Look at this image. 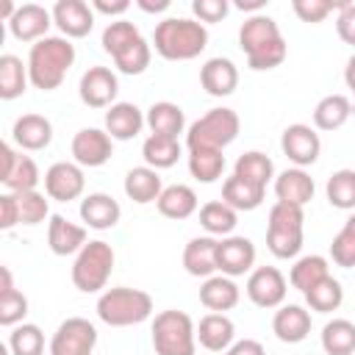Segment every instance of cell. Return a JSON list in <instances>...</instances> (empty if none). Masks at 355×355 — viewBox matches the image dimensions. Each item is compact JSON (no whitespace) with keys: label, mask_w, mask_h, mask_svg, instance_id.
Instances as JSON below:
<instances>
[{"label":"cell","mask_w":355,"mask_h":355,"mask_svg":"<svg viewBox=\"0 0 355 355\" xmlns=\"http://www.w3.org/2000/svg\"><path fill=\"white\" fill-rule=\"evenodd\" d=\"M191 11L197 17V22H222L230 11V3L227 0H194L191 3Z\"/></svg>","instance_id":"obj_50"},{"label":"cell","mask_w":355,"mask_h":355,"mask_svg":"<svg viewBox=\"0 0 355 355\" xmlns=\"http://www.w3.org/2000/svg\"><path fill=\"white\" fill-rule=\"evenodd\" d=\"M14 225H19V202L14 191H6L0 194V227L11 230Z\"/></svg>","instance_id":"obj_52"},{"label":"cell","mask_w":355,"mask_h":355,"mask_svg":"<svg viewBox=\"0 0 355 355\" xmlns=\"http://www.w3.org/2000/svg\"><path fill=\"white\" fill-rule=\"evenodd\" d=\"M94 347H97V327L83 316L64 319L50 338V355H92Z\"/></svg>","instance_id":"obj_9"},{"label":"cell","mask_w":355,"mask_h":355,"mask_svg":"<svg viewBox=\"0 0 355 355\" xmlns=\"http://www.w3.org/2000/svg\"><path fill=\"white\" fill-rule=\"evenodd\" d=\"M233 175H239V178H244V180H250V183L266 189V183L275 178V164H272V158H269L266 153L250 150V153H241V155L236 158Z\"/></svg>","instance_id":"obj_40"},{"label":"cell","mask_w":355,"mask_h":355,"mask_svg":"<svg viewBox=\"0 0 355 355\" xmlns=\"http://www.w3.org/2000/svg\"><path fill=\"white\" fill-rule=\"evenodd\" d=\"M327 202L341 211L355 208V169H336L324 183Z\"/></svg>","instance_id":"obj_43"},{"label":"cell","mask_w":355,"mask_h":355,"mask_svg":"<svg viewBox=\"0 0 355 355\" xmlns=\"http://www.w3.org/2000/svg\"><path fill=\"white\" fill-rule=\"evenodd\" d=\"M255 244L247 236H225L216 244V272L225 277H241L255 266Z\"/></svg>","instance_id":"obj_13"},{"label":"cell","mask_w":355,"mask_h":355,"mask_svg":"<svg viewBox=\"0 0 355 355\" xmlns=\"http://www.w3.org/2000/svg\"><path fill=\"white\" fill-rule=\"evenodd\" d=\"M86 189V178H83V166L72 164V161H55L47 172H44V191L50 200L58 202H69L78 200Z\"/></svg>","instance_id":"obj_15"},{"label":"cell","mask_w":355,"mask_h":355,"mask_svg":"<svg viewBox=\"0 0 355 355\" xmlns=\"http://www.w3.org/2000/svg\"><path fill=\"white\" fill-rule=\"evenodd\" d=\"M233 338H236V324L227 313H205L197 324V341L211 352L230 349Z\"/></svg>","instance_id":"obj_26"},{"label":"cell","mask_w":355,"mask_h":355,"mask_svg":"<svg viewBox=\"0 0 355 355\" xmlns=\"http://www.w3.org/2000/svg\"><path fill=\"white\" fill-rule=\"evenodd\" d=\"M305 302H308V308L316 311V313H333V311H338L341 302H344V288H341V283H338L333 275H327V277L319 280L311 291H305Z\"/></svg>","instance_id":"obj_42"},{"label":"cell","mask_w":355,"mask_h":355,"mask_svg":"<svg viewBox=\"0 0 355 355\" xmlns=\"http://www.w3.org/2000/svg\"><path fill=\"white\" fill-rule=\"evenodd\" d=\"M200 83L211 97H227L239 86V67L230 58H208L200 67Z\"/></svg>","instance_id":"obj_19"},{"label":"cell","mask_w":355,"mask_h":355,"mask_svg":"<svg viewBox=\"0 0 355 355\" xmlns=\"http://www.w3.org/2000/svg\"><path fill=\"white\" fill-rule=\"evenodd\" d=\"M47 244L55 255H78L86 247V227L53 214L47 225Z\"/></svg>","instance_id":"obj_24"},{"label":"cell","mask_w":355,"mask_h":355,"mask_svg":"<svg viewBox=\"0 0 355 355\" xmlns=\"http://www.w3.org/2000/svg\"><path fill=\"white\" fill-rule=\"evenodd\" d=\"M53 22L67 39H83L94 28V8L83 0H58L53 6Z\"/></svg>","instance_id":"obj_17"},{"label":"cell","mask_w":355,"mask_h":355,"mask_svg":"<svg viewBox=\"0 0 355 355\" xmlns=\"http://www.w3.org/2000/svg\"><path fill=\"white\" fill-rule=\"evenodd\" d=\"M136 6L147 14H158V11H166L169 8V0H136Z\"/></svg>","instance_id":"obj_56"},{"label":"cell","mask_w":355,"mask_h":355,"mask_svg":"<svg viewBox=\"0 0 355 355\" xmlns=\"http://www.w3.org/2000/svg\"><path fill=\"white\" fill-rule=\"evenodd\" d=\"M189 172L200 183L219 180L222 172H225V155H222V150H208V147L189 150Z\"/></svg>","instance_id":"obj_41"},{"label":"cell","mask_w":355,"mask_h":355,"mask_svg":"<svg viewBox=\"0 0 355 355\" xmlns=\"http://www.w3.org/2000/svg\"><path fill=\"white\" fill-rule=\"evenodd\" d=\"M0 277H3V283H0V324L17 327V324H22V319L28 313V297L19 288H14L8 266L0 269Z\"/></svg>","instance_id":"obj_32"},{"label":"cell","mask_w":355,"mask_h":355,"mask_svg":"<svg viewBox=\"0 0 355 355\" xmlns=\"http://www.w3.org/2000/svg\"><path fill=\"white\" fill-rule=\"evenodd\" d=\"M344 83L352 94V111H355V53L347 58V67H344Z\"/></svg>","instance_id":"obj_55"},{"label":"cell","mask_w":355,"mask_h":355,"mask_svg":"<svg viewBox=\"0 0 355 355\" xmlns=\"http://www.w3.org/2000/svg\"><path fill=\"white\" fill-rule=\"evenodd\" d=\"M330 275V266H327V258L324 255H302L294 261L291 272H288V283L297 288V291H311L319 280H324Z\"/></svg>","instance_id":"obj_38"},{"label":"cell","mask_w":355,"mask_h":355,"mask_svg":"<svg viewBox=\"0 0 355 355\" xmlns=\"http://www.w3.org/2000/svg\"><path fill=\"white\" fill-rule=\"evenodd\" d=\"M25 64L31 83L42 92H53L64 83L69 67L75 64V44L67 36H44L36 44H31Z\"/></svg>","instance_id":"obj_2"},{"label":"cell","mask_w":355,"mask_h":355,"mask_svg":"<svg viewBox=\"0 0 355 355\" xmlns=\"http://www.w3.org/2000/svg\"><path fill=\"white\" fill-rule=\"evenodd\" d=\"M241 130V119L233 108H211L208 114H202L197 122L189 125L186 130V147L197 150V147H208V150H225L230 141H236Z\"/></svg>","instance_id":"obj_8"},{"label":"cell","mask_w":355,"mask_h":355,"mask_svg":"<svg viewBox=\"0 0 355 355\" xmlns=\"http://www.w3.org/2000/svg\"><path fill=\"white\" fill-rule=\"evenodd\" d=\"M92 8L100 11V14H108V17H119V14H125L130 8V0H111V3L108 0H94Z\"/></svg>","instance_id":"obj_54"},{"label":"cell","mask_w":355,"mask_h":355,"mask_svg":"<svg viewBox=\"0 0 355 355\" xmlns=\"http://www.w3.org/2000/svg\"><path fill=\"white\" fill-rule=\"evenodd\" d=\"M313 178L300 169V166H291V169H283L277 178H275V194L280 202H291V205H300L305 208L311 200H313Z\"/></svg>","instance_id":"obj_23"},{"label":"cell","mask_w":355,"mask_h":355,"mask_svg":"<svg viewBox=\"0 0 355 355\" xmlns=\"http://www.w3.org/2000/svg\"><path fill=\"white\" fill-rule=\"evenodd\" d=\"M153 347L155 355H194L197 352V324L183 311H161L153 319Z\"/></svg>","instance_id":"obj_6"},{"label":"cell","mask_w":355,"mask_h":355,"mask_svg":"<svg viewBox=\"0 0 355 355\" xmlns=\"http://www.w3.org/2000/svg\"><path fill=\"white\" fill-rule=\"evenodd\" d=\"M263 194H266L263 186H255L239 175H230L222 183V202H227L233 211H255L263 202Z\"/></svg>","instance_id":"obj_33"},{"label":"cell","mask_w":355,"mask_h":355,"mask_svg":"<svg viewBox=\"0 0 355 355\" xmlns=\"http://www.w3.org/2000/svg\"><path fill=\"white\" fill-rule=\"evenodd\" d=\"M97 316L108 327L141 324V322H147L153 316V297L147 291L130 288V286L105 288L97 297Z\"/></svg>","instance_id":"obj_4"},{"label":"cell","mask_w":355,"mask_h":355,"mask_svg":"<svg viewBox=\"0 0 355 355\" xmlns=\"http://www.w3.org/2000/svg\"><path fill=\"white\" fill-rule=\"evenodd\" d=\"M352 97L347 94H327L313 108V128L316 130H338L352 116Z\"/></svg>","instance_id":"obj_31"},{"label":"cell","mask_w":355,"mask_h":355,"mask_svg":"<svg viewBox=\"0 0 355 355\" xmlns=\"http://www.w3.org/2000/svg\"><path fill=\"white\" fill-rule=\"evenodd\" d=\"M31 83V75H28V64H22V58L6 53L0 55V97L3 100H17L25 94Z\"/></svg>","instance_id":"obj_35"},{"label":"cell","mask_w":355,"mask_h":355,"mask_svg":"<svg viewBox=\"0 0 355 355\" xmlns=\"http://www.w3.org/2000/svg\"><path fill=\"white\" fill-rule=\"evenodd\" d=\"M150 58H153V44L141 36L133 44H128L122 53H116L114 55V64H116V69L122 75H141L150 67Z\"/></svg>","instance_id":"obj_45"},{"label":"cell","mask_w":355,"mask_h":355,"mask_svg":"<svg viewBox=\"0 0 355 355\" xmlns=\"http://www.w3.org/2000/svg\"><path fill=\"white\" fill-rule=\"evenodd\" d=\"M144 122L150 128V133L155 136H172L178 139L186 128V114L178 103H169V100H161V103H153L144 114Z\"/></svg>","instance_id":"obj_30"},{"label":"cell","mask_w":355,"mask_h":355,"mask_svg":"<svg viewBox=\"0 0 355 355\" xmlns=\"http://www.w3.org/2000/svg\"><path fill=\"white\" fill-rule=\"evenodd\" d=\"M239 297H241L239 286L233 283V277H225V275H211L200 286V302L211 313H225V311L236 308L239 305Z\"/></svg>","instance_id":"obj_27"},{"label":"cell","mask_w":355,"mask_h":355,"mask_svg":"<svg viewBox=\"0 0 355 355\" xmlns=\"http://www.w3.org/2000/svg\"><path fill=\"white\" fill-rule=\"evenodd\" d=\"M8 352L11 355H44V333L39 324H17L8 333Z\"/></svg>","instance_id":"obj_44"},{"label":"cell","mask_w":355,"mask_h":355,"mask_svg":"<svg viewBox=\"0 0 355 355\" xmlns=\"http://www.w3.org/2000/svg\"><path fill=\"white\" fill-rule=\"evenodd\" d=\"M114 247L103 239L97 241H86V247L75 255V263H72V283L78 291L83 294H97L105 288L111 272H114Z\"/></svg>","instance_id":"obj_7"},{"label":"cell","mask_w":355,"mask_h":355,"mask_svg":"<svg viewBox=\"0 0 355 355\" xmlns=\"http://www.w3.org/2000/svg\"><path fill=\"white\" fill-rule=\"evenodd\" d=\"M302 225L305 211L291 202H275L269 208L266 225V247L275 258H297L302 250Z\"/></svg>","instance_id":"obj_5"},{"label":"cell","mask_w":355,"mask_h":355,"mask_svg":"<svg viewBox=\"0 0 355 355\" xmlns=\"http://www.w3.org/2000/svg\"><path fill=\"white\" fill-rule=\"evenodd\" d=\"M200 225L208 230V236H233L239 225V211H233L222 200H211L200 208Z\"/></svg>","instance_id":"obj_37"},{"label":"cell","mask_w":355,"mask_h":355,"mask_svg":"<svg viewBox=\"0 0 355 355\" xmlns=\"http://www.w3.org/2000/svg\"><path fill=\"white\" fill-rule=\"evenodd\" d=\"M114 155V139L100 128H80L72 136V158L80 166H103Z\"/></svg>","instance_id":"obj_16"},{"label":"cell","mask_w":355,"mask_h":355,"mask_svg":"<svg viewBox=\"0 0 355 355\" xmlns=\"http://www.w3.org/2000/svg\"><path fill=\"white\" fill-rule=\"evenodd\" d=\"M17 202H19V225H39L50 216V202L39 191H19Z\"/></svg>","instance_id":"obj_47"},{"label":"cell","mask_w":355,"mask_h":355,"mask_svg":"<svg viewBox=\"0 0 355 355\" xmlns=\"http://www.w3.org/2000/svg\"><path fill=\"white\" fill-rule=\"evenodd\" d=\"M336 31H338L341 42H347V44L355 47V3H344V6L338 8Z\"/></svg>","instance_id":"obj_51"},{"label":"cell","mask_w":355,"mask_h":355,"mask_svg":"<svg viewBox=\"0 0 355 355\" xmlns=\"http://www.w3.org/2000/svg\"><path fill=\"white\" fill-rule=\"evenodd\" d=\"M144 125H147L144 122V114L133 103H114L105 111V133L114 141H130V139H136Z\"/></svg>","instance_id":"obj_21"},{"label":"cell","mask_w":355,"mask_h":355,"mask_svg":"<svg viewBox=\"0 0 355 355\" xmlns=\"http://www.w3.org/2000/svg\"><path fill=\"white\" fill-rule=\"evenodd\" d=\"M155 205H158L161 216H166V219H189L197 211V194L186 183H172L161 191Z\"/></svg>","instance_id":"obj_34"},{"label":"cell","mask_w":355,"mask_h":355,"mask_svg":"<svg viewBox=\"0 0 355 355\" xmlns=\"http://www.w3.org/2000/svg\"><path fill=\"white\" fill-rule=\"evenodd\" d=\"M136 39H141V33H139V28L133 25V22H128V19H114V22H108L105 25V31H103V50L114 58L116 53H122L128 44H133Z\"/></svg>","instance_id":"obj_46"},{"label":"cell","mask_w":355,"mask_h":355,"mask_svg":"<svg viewBox=\"0 0 355 355\" xmlns=\"http://www.w3.org/2000/svg\"><path fill=\"white\" fill-rule=\"evenodd\" d=\"M225 355H266V349L255 338H241V341H233L230 349H225Z\"/></svg>","instance_id":"obj_53"},{"label":"cell","mask_w":355,"mask_h":355,"mask_svg":"<svg viewBox=\"0 0 355 355\" xmlns=\"http://www.w3.org/2000/svg\"><path fill=\"white\" fill-rule=\"evenodd\" d=\"M122 216V208L119 202L105 194V191H92L80 200V219L86 227H94V230H108L119 222Z\"/></svg>","instance_id":"obj_22"},{"label":"cell","mask_w":355,"mask_h":355,"mask_svg":"<svg viewBox=\"0 0 355 355\" xmlns=\"http://www.w3.org/2000/svg\"><path fill=\"white\" fill-rule=\"evenodd\" d=\"M266 6V0H236V8L239 11H252V14H261Z\"/></svg>","instance_id":"obj_57"},{"label":"cell","mask_w":355,"mask_h":355,"mask_svg":"<svg viewBox=\"0 0 355 355\" xmlns=\"http://www.w3.org/2000/svg\"><path fill=\"white\" fill-rule=\"evenodd\" d=\"M11 139L19 150L39 153L53 141V125L42 114H22L11 128Z\"/></svg>","instance_id":"obj_20"},{"label":"cell","mask_w":355,"mask_h":355,"mask_svg":"<svg viewBox=\"0 0 355 355\" xmlns=\"http://www.w3.org/2000/svg\"><path fill=\"white\" fill-rule=\"evenodd\" d=\"M330 258H333L336 266L352 269V266H355V233H349L347 227H341V230L333 236Z\"/></svg>","instance_id":"obj_49"},{"label":"cell","mask_w":355,"mask_h":355,"mask_svg":"<svg viewBox=\"0 0 355 355\" xmlns=\"http://www.w3.org/2000/svg\"><path fill=\"white\" fill-rule=\"evenodd\" d=\"M153 47L166 61H191L208 47V28L189 17H166L155 25Z\"/></svg>","instance_id":"obj_3"},{"label":"cell","mask_w":355,"mask_h":355,"mask_svg":"<svg viewBox=\"0 0 355 355\" xmlns=\"http://www.w3.org/2000/svg\"><path fill=\"white\" fill-rule=\"evenodd\" d=\"M0 180L6 191L19 194V191H36L42 175L31 155L17 153L11 144H0Z\"/></svg>","instance_id":"obj_10"},{"label":"cell","mask_w":355,"mask_h":355,"mask_svg":"<svg viewBox=\"0 0 355 355\" xmlns=\"http://www.w3.org/2000/svg\"><path fill=\"white\" fill-rule=\"evenodd\" d=\"M50 25H53V11H47L39 3H25V6H17V14L11 17L8 31H11L14 39L36 44L39 39L47 36Z\"/></svg>","instance_id":"obj_18"},{"label":"cell","mask_w":355,"mask_h":355,"mask_svg":"<svg viewBox=\"0 0 355 355\" xmlns=\"http://www.w3.org/2000/svg\"><path fill=\"white\" fill-rule=\"evenodd\" d=\"M141 155H144V164L153 166V169H169L178 164V158L183 155L180 150V141L172 139V136H155L150 133L141 144Z\"/></svg>","instance_id":"obj_36"},{"label":"cell","mask_w":355,"mask_h":355,"mask_svg":"<svg viewBox=\"0 0 355 355\" xmlns=\"http://www.w3.org/2000/svg\"><path fill=\"white\" fill-rule=\"evenodd\" d=\"M344 227H347L349 233H355V214H349V216H347V222H344Z\"/></svg>","instance_id":"obj_58"},{"label":"cell","mask_w":355,"mask_h":355,"mask_svg":"<svg viewBox=\"0 0 355 355\" xmlns=\"http://www.w3.org/2000/svg\"><path fill=\"white\" fill-rule=\"evenodd\" d=\"M216 239L214 236H197L183 250V269L191 277H211L216 272Z\"/></svg>","instance_id":"obj_28"},{"label":"cell","mask_w":355,"mask_h":355,"mask_svg":"<svg viewBox=\"0 0 355 355\" xmlns=\"http://www.w3.org/2000/svg\"><path fill=\"white\" fill-rule=\"evenodd\" d=\"M322 349L327 355H355V322L330 319L322 327Z\"/></svg>","instance_id":"obj_39"},{"label":"cell","mask_w":355,"mask_h":355,"mask_svg":"<svg viewBox=\"0 0 355 355\" xmlns=\"http://www.w3.org/2000/svg\"><path fill=\"white\" fill-rule=\"evenodd\" d=\"M288 283L277 266H258L247 277V297L258 308H280L286 300Z\"/></svg>","instance_id":"obj_14"},{"label":"cell","mask_w":355,"mask_h":355,"mask_svg":"<svg viewBox=\"0 0 355 355\" xmlns=\"http://www.w3.org/2000/svg\"><path fill=\"white\" fill-rule=\"evenodd\" d=\"M78 94L89 108H111L119 94V78L108 67H89L78 83Z\"/></svg>","instance_id":"obj_12"},{"label":"cell","mask_w":355,"mask_h":355,"mask_svg":"<svg viewBox=\"0 0 355 355\" xmlns=\"http://www.w3.org/2000/svg\"><path fill=\"white\" fill-rule=\"evenodd\" d=\"M280 150H283V155H286L294 166L305 169V166H311V164L319 161L322 139H319L316 128H311V125H305V122H294V125H288V128L283 130V136H280Z\"/></svg>","instance_id":"obj_11"},{"label":"cell","mask_w":355,"mask_h":355,"mask_svg":"<svg viewBox=\"0 0 355 355\" xmlns=\"http://www.w3.org/2000/svg\"><path fill=\"white\" fill-rule=\"evenodd\" d=\"M344 3H333V0H294L291 3V8H294V14L302 19V22H311V25H316V22H324L333 11H338Z\"/></svg>","instance_id":"obj_48"},{"label":"cell","mask_w":355,"mask_h":355,"mask_svg":"<svg viewBox=\"0 0 355 355\" xmlns=\"http://www.w3.org/2000/svg\"><path fill=\"white\" fill-rule=\"evenodd\" d=\"M239 47L247 55V67L255 72L275 69L286 61L288 44L269 14H250L239 28Z\"/></svg>","instance_id":"obj_1"},{"label":"cell","mask_w":355,"mask_h":355,"mask_svg":"<svg viewBox=\"0 0 355 355\" xmlns=\"http://www.w3.org/2000/svg\"><path fill=\"white\" fill-rule=\"evenodd\" d=\"M161 191H164V183H161L158 169H153V166H147V164L128 169V175H125V194H128L133 202H139V205L158 202Z\"/></svg>","instance_id":"obj_29"},{"label":"cell","mask_w":355,"mask_h":355,"mask_svg":"<svg viewBox=\"0 0 355 355\" xmlns=\"http://www.w3.org/2000/svg\"><path fill=\"white\" fill-rule=\"evenodd\" d=\"M272 330L283 344H300L311 333V313L302 305H280L275 311Z\"/></svg>","instance_id":"obj_25"}]
</instances>
